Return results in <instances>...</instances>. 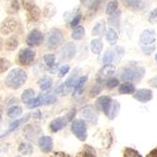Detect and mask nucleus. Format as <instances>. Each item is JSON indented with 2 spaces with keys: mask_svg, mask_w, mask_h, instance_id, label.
Masks as SVG:
<instances>
[{
  "mask_svg": "<svg viewBox=\"0 0 157 157\" xmlns=\"http://www.w3.org/2000/svg\"><path fill=\"white\" fill-rule=\"evenodd\" d=\"M27 79L25 72L22 69L16 68L11 70L5 79V84L9 89L18 90L23 87Z\"/></svg>",
  "mask_w": 157,
  "mask_h": 157,
  "instance_id": "obj_1",
  "label": "nucleus"
},
{
  "mask_svg": "<svg viewBox=\"0 0 157 157\" xmlns=\"http://www.w3.org/2000/svg\"><path fill=\"white\" fill-rule=\"evenodd\" d=\"M75 114H76V110L73 109L72 111H70L68 114H66L64 117L56 118V119L53 120L49 124V128H50L51 132L52 133H56V132H59V130L63 129V128L67 125V123L70 122L75 118Z\"/></svg>",
  "mask_w": 157,
  "mask_h": 157,
  "instance_id": "obj_2",
  "label": "nucleus"
},
{
  "mask_svg": "<svg viewBox=\"0 0 157 157\" xmlns=\"http://www.w3.org/2000/svg\"><path fill=\"white\" fill-rule=\"evenodd\" d=\"M145 75V69L143 67H129L124 70L121 75V79L124 81H138Z\"/></svg>",
  "mask_w": 157,
  "mask_h": 157,
  "instance_id": "obj_3",
  "label": "nucleus"
},
{
  "mask_svg": "<svg viewBox=\"0 0 157 157\" xmlns=\"http://www.w3.org/2000/svg\"><path fill=\"white\" fill-rule=\"evenodd\" d=\"M72 129L73 134L80 140V141H85L87 139L88 134H87V126H86V122L83 120H75L72 123Z\"/></svg>",
  "mask_w": 157,
  "mask_h": 157,
  "instance_id": "obj_4",
  "label": "nucleus"
},
{
  "mask_svg": "<svg viewBox=\"0 0 157 157\" xmlns=\"http://www.w3.org/2000/svg\"><path fill=\"white\" fill-rule=\"evenodd\" d=\"M36 52L29 48H24L21 49L17 55V60L23 66L30 65L35 59Z\"/></svg>",
  "mask_w": 157,
  "mask_h": 157,
  "instance_id": "obj_5",
  "label": "nucleus"
},
{
  "mask_svg": "<svg viewBox=\"0 0 157 157\" xmlns=\"http://www.w3.org/2000/svg\"><path fill=\"white\" fill-rule=\"evenodd\" d=\"M23 6L27 11V19L30 22H37L40 16V10L32 1H23Z\"/></svg>",
  "mask_w": 157,
  "mask_h": 157,
  "instance_id": "obj_6",
  "label": "nucleus"
},
{
  "mask_svg": "<svg viewBox=\"0 0 157 157\" xmlns=\"http://www.w3.org/2000/svg\"><path fill=\"white\" fill-rule=\"evenodd\" d=\"M62 41V32L58 28H53L48 33L47 37V47L54 49L58 47Z\"/></svg>",
  "mask_w": 157,
  "mask_h": 157,
  "instance_id": "obj_7",
  "label": "nucleus"
},
{
  "mask_svg": "<svg viewBox=\"0 0 157 157\" xmlns=\"http://www.w3.org/2000/svg\"><path fill=\"white\" fill-rule=\"evenodd\" d=\"M77 71H78V69H75L74 70V74L65 81V83L61 84L58 90H56V92H60L61 95L69 94L71 90H72V88L75 84L76 78H77V74H78Z\"/></svg>",
  "mask_w": 157,
  "mask_h": 157,
  "instance_id": "obj_8",
  "label": "nucleus"
},
{
  "mask_svg": "<svg viewBox=\"0 0 157 157\" xmlns=\"http://www.w3.org/2000/svg\"><path fill=\"white\" fill-rule=\"evenodd\" d=\"M112 103H113V100L111 97L109 96H101L97 99L96 101V104H95V106L98 110H101L105 113V115L107 117L108 115V112L111 108V105H112Z\"/></svg>",
  "mask_w": 157,
  "mask_h": 157,
  "instance_id": "obj_9",
  "label": "nucleus"
},
{
  "mask_svg": "<svg viewBox=\"0 0 157 157\" xmlns=\"http://www.w3.org/2000/svg\"><path fill=\"white\" fill-rule=\"evenodd\" d=\"M42 41H44V34L37 29L32 30L26 38V44L29 46H38Z\"/></svg>",
  "mask_w": 157,
  "mask_h": 157,
  "instance_id": "obj_10",
  "label": "nucleus"
},
{
  "mask_svg": "<svg viewBox=\"0 0 157 157\" xmlns=\"http://www.w3.org/2000/svg\"><path fill=\"white\" fill-rule=\"evenodd\" d=\"M82 115L87 121L95 124L98 120V114L93 105H87L82 109Z\"/></svg>",
  "mask_w": 157,
  "mask_h": 157,
  "instance_id": "obj_11",
  "label": "nucleus"
},
{
  "mask_svg": "<svg viewBox=\"0 0 157 157\" xmlns=\"http://www.w3.org/2000/svg\"><path fill=\"white\" fill-rule=\"evenodd\" d=\"M76 53V48L75 45L72 42H69V44H65L64 47L60 51V56L62 60H70L72 59L75 55Z\"/></svg>",
  "mask_w": 157,
  "mask_h": 157,
  "instance_id": "obj_12",
  "label": "nucleus"
},
{
  "mask_svg": "<svg viewBox=\"0 0 157 157\" xmlns=\"http://www.w3.org/2000/svg\"><path fill=\"white\" fill-rule=\"evenodd\" d=\"M16 26H17V23L14 20V18L8 17L1 24V33L4 35L10 34L11 32L15 30Z\"/></svg>",
  "mask_w": 157,
  "mask_h": 157,
  "instance_id": "obj_13",
  "label": "nucleus"
},
{
  "mask_svg": "<svg viewBox=\"0 0 157 157\" xmlns=\"http://www.w3.org/2000/svg\"><path fill=\"white\" fill-rule=\"evenodd\" d=\"M155 38H156V34L153 29H146L141 33L139 41L141 44L148 46L155 41Z\"/></svg>",
  "mask_w": 157,
  "mask_h": 157,
  "instance_id": "obj_14",
  "label": "nucleus"
},
{
  "mask_svg": "<svg viewBox=\"0 0 157 157\" xmlns=\"http://www.w3.org/2000/svg\"><path fill=\"white\" fill-rule=\"evenodd\" d=\"M134 98L140 103H148L152 99V91L148 89H142L134 94Z\"/></svg>",
  "mask_w": 157,
  "mask_h": 157,
  "instance_id": "obj_15",
  "label": "nucleus"
},
{
  "mask_svg": "<svg viewBox=\"0 0 157 157\" xmlns=\"http://www.w3.org/2000/svg\"><path fill=\"white\" fill-rule=\"evenodd\" d=\"M39 147L44 152H50L53 150L54 144L50 136H40L39 138Z\"/></svg>",
  "mask_w": 157,
  "mask_h": 157,
  "instance_id": "obj_16",
  "label": "nucleus"
},
{
  "mask_svg": "<svg viewBox=\"0 0 157 157\" xmlns=\"http://www.w3.org/2000/svg\"><path fill=\"white\" fill-rule=\"evenodd\" d=\"M115 73V67L112 66V65H106L105 66L101 71L99 72L98 74V80L99 79H107L110 76H112Z\"/></svg>",
  "mask_w": 157,
  "mask_h": 157,
  "instance_id": "obj_17",
  "label": "nucleus"
},
{
  "mask_svg": "<svg viewBox=\"0 0 157 157\" xmlns=\"http://www.w3.org/2000/svg\"><path fill=\"white\" fill-rule=\"evenodd\" d=\"M29 118H30V114L28 113V114H26L25 116H24V117H22L20 120H17V121H13L12 123H10V127H9V129H8V131H7V133L6 134H4V135H2L1 136V137H3V136H7L8 134H10L11 131H13V130H15L16 128H18L22 123H25V122H26L28 120H29Z\"/></svg>",
  "mask_w": 157,
  "mask_h": 157,
  "instance_id": "obj_18",
  "label": "nucleus"
},
{
  "mask_svg": "<svg viewBox=\"0 0 157 157\" xmlns=\"http://www.w3.org/2000/svg\"><path fill=\"white\" fill-rule=\"evenodd\" d=\"M76 157H96V151L91 146L84 145L82 150L76 153Z\"/></svg>",
  "mask_w": 157,
  "mask_h": 157,
  "instance_id": "obj_19",
  "label": "nucleus"
},
{
  "mask_svg": "<svg viewBox=\"0 0 157 157\" xmlns=\"http://www.w3.org/2000/svg\"><path fill=\"white\" fill-rule=\"evenodd\" d=\"M105 32V22L104 20L99 21L98 23H96V25H94L91 34L93 36H98V37H102Z\"/></svg>",
  "mask_w": 157,
  "mask_h": 157,
  "instance_id": "obj_20",
  "label": "nucleus"
},
{
  "mask_svg": "<svg viewBox=\"0 0 157 157\" xmlns=\"http://www.w3.org/2000/svg\"><path fill=\"white\" fill-rule=\"evenodd\" d=\"M120 108H121V105L118 101L116 100H113V103H112V105H111V108L108 112V115H107V118L109 120H114L117 115L119 114V111H120Z\"/></svg>",
  "mask_w": 157,
  "mask_h": 157,
  "instance_id": "obj_21",
  "label": "nucleus"
},
{
  "mask_svg": "<svg viewBox=\"0 0 157 157\" xmlns=\"http://www.w3.org/2000/svg\"><path fill=\"white\" fill-rule=\"evenodd\" d=\"M38 84H39V87L41 90H47L52 87L53 79L49 76H44L39 80Z\"/></svg>",
  "mask_w": 157,
  "mask_h": 157,
  "instance_id": "obj_22",
  "label": "nucleus"
},
{
  "mask_svg": "<svg viewBox=\"0 0 157 157\" xmlns=\"http://www.w3.org/2000/svg\"><path fill=\"white\" fill-rule=\"evenodd\" d=\"M88 82V76H82L79 80H78V82H77V84H76V86H75V96H78V95H81L82 94V92H83V90H84V88H85V85H86V83Z\"/></svg>",
  "mask_w": 157,
  "mask_h": 157,
  "instance_id": "obj_23",
  "label": "nucleus"
},
{
  "mask_svg": "<svg viewBox=\"0 0 157 157\" xmlns=\"http://www.w3.org/2000/svg\"><path fill=\"white\" fill-rule=\"evenodd\" d=\"M105 38L108 41V44L111 45H114L117 44V40H118V34L117 31L114 29V28L110 27L109 29L107 30L106 34H105Z\"/></svg>",
  "mask_w": 157,
  "mask_h": 157,
  "instance_id": "obj_24",
  "label": "nucleus"
},
{
  "mask_svg": "<svg viewBox=\"0 0 157 157\" xmlns=\"http://www.w3.org/2000/svg\"><path fill=\"white\" fill-rule=\"evenodd\" d=\"M136 91L135 86L131 83H124L121 85L119 89V92L121 94H133Z\"/></svg>",
  "mask_w": 157,
  "mask_h": 157,
  "instance_id": "obj_25",
  "label": "nucleus"
},
{
  "mask_svg": "<svg viewBox=\"0 0 157 157\" xmlns=\"http://www.w3.org/2000/svg\"><path fill=\"white\" fill-rule=\"evenodd\" d=\"M34 95H35V91L32 89L25 90L23 92V94H22V101H23V103L28 105L34 99Z\"/></svg>",
  "mask_w": 157,
  "mask_h": 157,
  "instance_id": "obj_26",
  "label": "nucleus"
},
{
  "mask_svg": "<svg viewBox=\"0 0 157 157\" xmlns=\"http://www.w3.org/2000/svg\"><path fill=\"white\" fill-rule=\"evenodd\" d=\"M18 151L24 155H29L33 152V146L30 143H27V142H23L20 144Z\"/></svg>",
  "mask_w": 157,
  "mask_h": 157,
  "instance_id": "obj_27",
  "label": "nucleus"
},
{
  "mask_svg": "<svg viewBox=\"0 0 157 157\" xmlns=\"http://www.w3.org/2000/svg\"><path fill=\"white\" fill-rule=\"evenodd\" d=\"M90 48L92 53L94 54H100L103 49V41L99 39H94L90 42Z\"/></svg>",
  "mask_w": 157,
  "mask_h": 157,
  "instance_id": "obj_28",
  "label": "nucleus"
},
{
  "mask_svg": "<svg viewBox=\"0 0 157 157\" xmlns=\"http://www.w3.org/2000/svg\"><path fill=\"white\" fill-rule=\"evenodd\" d=\"M123 4L127 7L129 8L130 10H141L142 8L144 7V2L142 1H135V0H133V1H123Z\"/></svg>",
  "mask_w": 157,
  "mask_h": 157,
  "instance_id": "obj_29",
  "label": "nucleus"
},
{
  "mask_svg": "<svg viewBox=\"0 0 157 157\" xmlns=\"http://www.w3.org/2000/svg\"><path fill=\"white\" fill-rule=\"evenodd\" d=\"M22 107L21 106H18V105H14V106H11L8 109L7 111V115L10 117V118H17L19 117L21 114H22Z\"/></svg>",
  "mask_w": 157,
  "mask_h": 157,
  "instance_id": "obj_30",
  "label": "nucleus"
},
{
  "mask_svg": "<svg viewBox=\"0 0 157 157\" xmlns=\"http://www.w3.org/2000/svg\"><path fill=\"white\" fill-rule=\"evenodd\" d=\"M85 36V28L83 26H77L72 33V38L75 40H82Z\"/></svg>",
  "mask_w": 157,
  "mask_h": 157,
  "instance_id": "obj_31",
  "label": "nucleus"
},
{
  "mask_svg": "<svg viewBox=\"0 0 157 157\" xmlns=\"http://www.w3.org/2000/svg\"><path fill=\"white\" fill-rule=\"evenodd\" d=\"M114 58H115V53L111 50H107L103 58V62L105 64V66L106 65H110L112 63V61L114 60Z\"/></svg>",
  "mask_w": 157,
  "mask_h": 157,
  "instance_id": "obj_32",
  "label": "nucleus"
},
{
  "mask_svg": "<svg viewBox=\"0 0 157 157\" xmlns=\"http://www.w3.org/2000/svg\"><path fill=\"white\" fill-rule=\"evenodd\" d=\"M18 46V40H16V38H10L9 40H7L6 41V49L8 51H13L14 49H16Z\"/></svg>",
  "mask_w": 157,
  "mask_h": 157,
  "instance_id": "obj_33",
  "label": "nucleus"
},
{
  "mask_svg": "<svg viewBox=\"0 0 157 157\" xmlns=\"http://www.w3.org/2000/svg\"><path fill=\"white\" fill-rule=\"evenodd\" d=\"M56 102V97L52 94H45L41 95V104L42 105H52Z\"/></svg>",
  "mask_w": 157,
  "mask_h": 157,
  "instance_id": "obj_34",
  "label": "nucleus"
},
{
  "mask_svg": "<svg viewBox=\"0 0 157 157\" xmlns=\"http://www.w3.org/2000/svg\"><path fill=\"white\" fill-rule=\"evenodd\" d=\"M123 157H142L141 154L135 149L125 148L123 151Z\"/></svg>",
  "mask_w": 157,
  "mask_h": 157,
  "instance_id": "obj_35",
  "label": "nucleus"
},
{
  "mask_svg": "<svg viewBox=\"0 0 157 157\" xmlns=\"http://www.w3.org/2000/svg\"><path fill=\"white\" fill-rule=\"evenodd\" d=\"M118 5H119L118 1H110L106 6V10H105L106 13L109 14V15H113L118 9Z\"/></svg>",
  "mask_w": 157,
  "mask_h": 157,
  "instance_id": "obj_36",
  "label": "nucleus"
},
{
  "mask_svg": "<svg viewBox=\"0 0 157 157\" xmlns=\"http://www.w3.org/2000/svg\"><path fill=\"white\" fill-rule=\"evenodd\" d=\"M55 56L53 54H47L44 56V61L49 68H53L55 66Z\"/></svg>",
  "mask_w": 157,
  "mask_h": 157,
  "instance_id": "obj_37",
  "label": "nucleus"
},
{
  "mask_svg": "<svg viewBox=\"0 0 157 157\" xmlns=\"http://www.w3.org/2000/svg\"><path fill=\"white\" fill-rule=\"evenodd\" d=\"M101 88H102V84L99 81H97V83L93 86V88L90 90V97L94 98L95 96H97L100 93V91H101Z\"/></svg>",
  "mask_w": 157,
  "mask_h": 157,
  "instance_id": "obj_38",
  "label": "nucleus"
},
{
  "mask_svg": "<svg viewBox=\"0 0 157 157\" xmlns=\"http://www.w3.org/2000/svg\"><path fill=\"white\" fill-rule=\"evenodd\" d=\"M40 105H42V104H41V95H40L37 98L33 99L32 101L27 105V106L29 108H36V107H38Z\"/></svg>",
  "mask_w": 157,
  "mask_h": 157,
  "instance_id": "obj_39",
  "label": "nucleus"
},
{
  "mask_svg": "<svg viewBox=\"0 0 157 157\" xmlns=\"http://www.w3.org/2000/svg\"><path fill=\"white\" fill-rule=\"evenodd\" d=\"M1 64H0V70H1V73H4V72H6V71L8 70V68L10 67V62L8 60V59H1Z\"/></svg>",
  "mask_w": 157,
  "mask_h": 157,
  "instance_id": "obj_40",
  "label": "nucleus"
},
{
  "mask_svg": "<svg viewBox=\"0 0 157 157\" xmlns=\"http://www.w3.org/2000/svg\"><path fill=\"white\" fill-rule=\"evenodd\" d=\"M119 85V80L117 78H110L106 82V87L109 89H114Z\"/></svg>",
  "mask_w": 157,
  "mask_h": 157,
  "instance_id": "obj_41",
  "label": "nucleus"
},
{
  "mask_svg": "<svg viewBox=\"0 0 157 157\" xmlns=\"http://www.w3.org/2000/svg\"><path fill=\"white\" fill-rule=\"evenodd\" d=\"M149 22L151 24H155L157 23V8L154 9L151 14H150V16H149Z\"/></svg>",
  "mask_w": 157,
  "mask_h": 157,
  "instance_id": "obj_42",
  "label": "nucleus"
},
{
  "mask_svg": "<svg viewBox=\"0 0 157 157\" xmlns=\"http://www.w3.org/2000/svg\"><path fill=\"white\" fill-rule=\"evenodd\" d=\"M81 17H82V15H81L80 13L76 14V15L72 19V22H71V26H72V27H75V26H77V25H79L80 20H81Z\"/></svg>",
  "mask_w": 157,
  "mask_h": 157,
  "instance_id": "obj_43",
  "label": "nucleus"
},
{
  "mask_svg": "<svg viewBox=\"0 0 157 157\" xmlns=\"http://www.w3.org/2000/svg\"><path fill=\"white\" fill-rule=\"evenodd\" d=\"M70 71V66L69 65H64L62 66L59 71V77H63L64 75H66L68 74V72Z\"/></svg>",
  "mask_w": 157,
  "mask_h": 157,
  "instance_id": "obj_44",
  "label": "nucleus"
},
{
  "mask_svg": "<svg viewBox=\"0 0 157 157\" xmlns=\"http://www.w3.org/2000/svg\"><path fill=\"white\" fill-rule=\"evenodd\" d=\"M155 49V46H143L142 47V52L144 53V55H151Z\"/></svg>",
  "mask_w": 157,
  "mask_h": 157,
  "instance_id": "obj_45",
  "label": "nucleus"
},
{
  "mask_svg": "<svg viewBox=\"0 0 157 157\" xmlns=\"http://www.w3.org/2000/svg\"><path fill=\"white\" fill-rule=\"evenodd\" d=\"M50 157H72V156L66 152H63V151H56Z\"/></svg>",
  "mask_w": 157,
  "mask_h": 157,
  "instance_id": "obj_46",
  "label": "nucleus"
},
{
  "mask_svg": "<svg viewBox=\"0 0 157 157\" xmlns=\"http://www.w3.org/2000/svg\"><path fill=\"white\" fill-rule=\"evenodd\" d=\"M149 84L151 86V87L157 89V75L154 76V77H152L151 79H150V80H149Z\"/></svg>",
  "mask_w": 157,
  "mask_h": 157,
  "instance_id": "obj_47",
  "label": "nucleus"
},
{
  "mask_svg": "<svg viewBox=\"0 0 157 157\" xmlns=\"http://www.w3.org/2000/svg\"><path fill=\"white\" fill-rule=\"evenodd\" d=\"M146 157H157V147L154 148L153 150H151L147 155Z\"/></svg>",
  "mask_w": 157,
  "mask_h": 157,
  "instance_id": "obj_48",
  "label": "nucleus"
},
{
  "mask_svg": "<svg viewBox=\"0 0 157 157\" xmlns=\"http://www.w3.org/2000/svg\"><path fill=\"white\" fill-rule=\"evenodd\" d=\"M155 60H156V62H157V54L155 55Z\"/></svg>",
  "mask_w": 157,
  "mask_h": 157,
  "instance_id": "obj_49",
  "label": "nucleus"
},
{
  "mask_svg": "<svg viewBox=\"0 0 157 157\" xmlns=\"http://www.w3.org/2000/svg\"><path fill=\"white\" fill-rule=\"evenodd\" d=\"M15 157H22V156H15Z\"/></svg>",
  "mask_w": 157,
  "mask_h": 157,
  "instance_id": "obj_50",
  "label": "nucleus"
}]
</instances>
